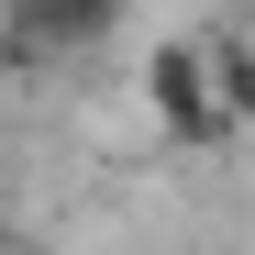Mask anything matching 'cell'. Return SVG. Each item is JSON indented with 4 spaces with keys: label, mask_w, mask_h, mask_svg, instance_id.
Instances as JSON below:
<instances>
[{
    "label": "cell",
    "mask_w": 255,
    "mask_h": 255,
    "mask_svg": "<svg viewBox=\"0 0 255 255\" xmlns=\"http://www.w3.org/2000/svg\"><path fill=\"white\" fill-rule=\"evenodd\" d=\"M144 111H155V133H166V144H189V155H211V144H233V133H244L233 100H222L211 45H155V56H144Z\"/></svg>",
    "instance_id": "cell-1"
},
{
    "label": "cell",
    "mask_w": 255,
    "mask_h": 255,
    "mask_svg": "<svg viewBox=\"0 0 255 255\" xmlns=\"http://www.w3.org/2000/svg\"><path fill=\"white\" fill-rule=\"evenodd\" d=\"M122 0H0V45H11V67H56V56H89L111 45Z\"/></svg>",
    "instance_id": "cell-2"
},
{
    "label": "cell",
    "mask_w": 255,
    "mask_h": 255,
    "mask_svg": "<svg viewBox=\"0 0 255 255\" xmlns=\"http://www.w3.org/2000/svg\"><path fill=\"white\" fill-rule=\"evenodd\" d=\"M211 67H222V100H233V122L255 133V45H211Z\"/></svg>",
    "instance_id": "cell-3"
},
{
    "label": "cell",
    "mask_w": 255,
    "mask_h": 255,
    "mask_svg": "<svg viewBox=\"0 0 255 255\" xmlns=\"http://www.w3.org/2000/svg\"><path fill=\"white\" fill-rule=\"evenodd\" d=\"M0 78H22V67H11V45H0Z\"/></svg>",
    "instance_id": "cell-4"
}]
</instances>
